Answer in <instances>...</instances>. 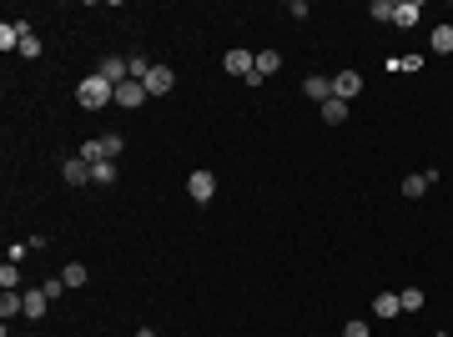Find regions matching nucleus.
<instances>
[{
  "label": "nucleus",
  "mask_w": 453,
  "mask_h": 337,
  "mask_svg": "<svg viewBox=\"0 0 453 337\" xmlns=\"http://www.w3.org/2000/svg\"><path fill=\"white\" fill-rule=\"evenodd\" d=\"M76 101H81L86 111H101L106 101H116V86H111V81H106L101 71H91V76H86V81L76 86Z\"/></svg>",
  "instance_id": "obj_1"
},
{
  "label": "nucleus",
  "mask_w": 453,
  "mask_h": 337,
  "mask_svg": "<svg viewBox=\"0 0 453 337\" xmlns=\"http://www.w3.org/2000/svg\"><path fill=\"white\" fill-rule=\"evenodd\" d=\"M222 66H226V71H232V76H242V81H247V76L257 71V55L237 45V50H226V55H222Z\"/></svg>",
  "instance_id": "obj_2"
},
{
  "label": "nucleus",
  "mask_w": 453,
  "mask_h": 337,
  "mask_svg": "<svg viewBox=\"0 0 453 337\" xmlns=\"http://www.w3.org/2000/svg\"><path fill=\"white\" fill-rule=\"evenodd\" d=\"M187 197H192V201H212V197H217V177H212V172H192V177H187Z\"/></svg>",
  "instance_id": "obj_3"
},
{
  "label": "nucleus",
  "mask_w": 453,
  "mask_h": 337,
  "mask_svg": "<svg viewBox=\"0 0 453 337\" xmlns=\"http://www.w3.org/2000/svg\"><path fill=\"white\" fill-rule=\"evenodd\" d=\"M141 86H146V96H166V91L177 86V76H172V66H151Z\"/></svg>",
  "instance_id": "obj_4"
},
{
  "label": "nucleus",
  "mask_w": 453,
  "mask_h": 337,
  "mask_svg": "<svg viewBox=\"0 0 453 337\" xmlns=\"http://www.w3.org/2000/svg\"><path fill=\"white\" fill-rule=\"evenodd\" d=\"M96 71H101V76H106L111 86H121V81H131V61H126V55H106V61H101Z\"/></svg>",
  "instance_id": "obj_5"
},
{
  "label": "nucleus",
  "mask_w": 453,
  "mask_h": 337,
  "mask_svg": "<svg viewBox=\"0 0 453 337\" xmlns=\"http://www.w3.org/2000/svg\"><path fill=\"white\" fill-rule=\"evenodd\" d=\"M141 101H151L141 81H121V86H116V106H126V111H136Z\"/></svg>",
  "instance_id": "obj_6"
},
{
  "label": "nucleus",
  "mask_w": 453,
  "mask_h": 337,
  "mask_svg": "<svg viewBox=\"0 0 453 337\" xmlns=\"http://www.w3.org/2000/svg\"><path fill=\"white\" fill-rule=\"evenodd\" d=\"M358 91H363V76H358V71H337V76H332V96H337V101H348V96H358Z\"/></svg>",
  "instance_id": "obj_7"
},
{
  "label": "nucleus",
  "mask_w": 453,
  "mask_h": 337,
  "mask_svg": "<svg viewBox=\"0 0 453 337\" xmlns=\"http://www.w3.org/2000/svg\"><path fill=\"white\" fill-rule=\"evenodd\" d=\"M302 96H312L317 106H327V101H332V81H327V76H307V81H302Z\"/></svg>",
  "instance_id": "obj_8"
},
{
  "label": "nucleus",
  "mask_w": 453,
  "mask_h": 337,
  "mask_svg": "<svg viewBox=\"0 0 453 337\" xmlns=\"http://www.w3.org/2000/svg\"><path fill=\"white\" fill-rule=\"evenodd\" d=\"M61 177H66L71 187H86V182H91V161H81V156H71V161L61 166Z\"/></svg>",
  "instance_id": "obj_9"
},
{
  "label": "nucleus",
  "mask_w": 453,
  "mask_h": 337,
  "mask_svg": "<svg viewBox=\"0 0 453 337\" xmlns=\"http://www.w3.org/2000/svg\"><path fill=\"white\" fill-rule=\"evenodd\" d=\"M423 21V6L418 0H398V11H393V26H418Z\"/></svg>",
  "instance_id": "obj_10"
},
{
  "label": "nucleus",
  "mask_w": 453,
  "mask_h": 337,
  "mask_svg": "<svg viewBox=\"0 0 453 337\" xmlns=\"http://www.w3.org/2000/svg\"><path fill=\"white\" fill-rule=\"evenodd\" d=\"M398 312H403L398 292H378V297H373V317H398Z\"/></svg>",
  "instance_id": "obj_11"
},
{
  "label": "nucleus",
  "mask_w": 453,
  "mask_h": 337,
  "mask_svg": "<svg viewBox=\"0 0 453 337\" xmlns=\"http://www.w3.org/2000/svg\"><path fill=\"white\" fill-rule=\"evenodd\" d=\"M21 35H26V26L6 21V26H0V50H21Z\"/></svg>",
  "instance_id": "obj_12"
},
{
  "label": "nucleus",
  "mask_w": 453,
  "mask_h": 337,
  "mask_svg": "<svg viewBox=\"0 0 453 337\" xmlns=\"http://www.w3.org/2000/svg\"><path fill=\"white\" fill-rule=\"evenodd\" d=\"M277 71H282V55H277V50H257V76L267 81V76H277Z\"/></svg>",
  "instance_id": "obj_13"
},
{
  "label": "nucleus",
  "mask_w": 453,
  "mask_h": 337,
  "mask_svg": "<svg viewBox=\"0 0 453 337\" xmlns=\"http://www.w3.org/2000/svg\"><path fill=\"white\" fill-rule=\"evenodd\" d=\"M21 312H26V292H6V297H0V317H6V322L21 317Z\"/></svg>",
  "instance_id": "obj_14"
},
{
  "label": "nucleus",
  "mask_w": 453,
  "mask_h": 337,
  "mask_svg": "<svg viewBox=\"0 0 453 337\" xmlns=\"http://www.w3.org/2000/svg\"><path fill=\"white\" fill-rule=\"evenodd\" d=\"M322 121H327V126H343V121H348V101H337V96H332V101L322 106Z\"/></svg>",
  "instance_id": "obj_15"
},
{
  "label": "nucleus",
  "mask_w": 453,
  "mask_h": 337,
  "mask_svg": "<svg viewBox=\"0 0 453 337\" xmlns=\"http://www.w3.org/2000/svg\"><path fill=\"white\" fill-rule=\"evenodd\" d=\"M45 307H50V297H45V287H36V292H26V317H45Z\"/></svg>",
  "instance_id": "obj_16"
},
{
  "label": "nucleus",
  "mask_w": 453,
  "mask_h": 337,
  "mask_svg": "<svg viewBox=\"0 0 453 337\" xmlns=\"http://www.w3.org/2000/svg\"><path fill=\"white\" fill-rule=\"evenodd\" d=\"M91 182L96 187H111V182H116V161H96L91 166Z\"/></svg>",
  "instance_id": "obj_17"
},
{
  "label": "nucleus",
  "mask_w": 453,
  "mask_h": 337,
  "mask_svg": "<svg viewBox=\"0 0 453 337\" xmlns=\"http://www.w3.org/2000/svg\"><path fill=\"white\" fill-rule=\"evenodd\" d=\"M423 192H428V177H423V172H418V177H403V197H408V201H418Z\"/></svg>",
  "instance_id": "obj_18"
},
{
  "label": "nucleus",
  "mask_w": 453,
  "mask_h": 337,
  "mask_svg": "<svg viewBox=\"0 0 453 337\" xmlns=\"http://www.w3.org/2000/svg\"><path fill=\"white\" fill-rule=\"evenodd\" d=\"M86 277H91V272H86L81 262H71V267L61 272V282H66V287H86Z\"/></svg>",
  "instance_id": "obj_19"
},
{
  "label": "nucleus",
  "mask_w": 453,
  "mask_h": 337,
  "mask_svg": "<svg viewBox=\"0 0 453 337\" xmlns=\"http://www.w3.org/2000/svg\"><path fill=\"white\" fill-rule=\"evenodd\" d=\"M26 26V21H21ZM21 55H26V61H36V55H40V40H36V31L26 26V35H21Z\"/></svg>",
  "instance_id": "obj_20"
},
{
  "label": "nucleus",
  "mask_w": 453,
  "mask_h": 337,
  "mask_svg": "<svg viewBox=\"0 0 453 337\" xmlns=\"http://www.w3.org/2000/svg\"><path fill=\"white\" fill-rule=\"evenodd\" d=\"M428 40H433V50H438V55H443V50H453V26H438Z\"/></svg>",
  "instance_id": "obj_21"
},
{
  "label": "nucleus",
  "mask_w": 453,
  "mask_h": 337,
  "mask_svg": "<svg viewBox=\"0 0 453 337\" xmlns=\"http://www.w3.org/2000/svg\"><path fill=\"white\" fill-rule=\"evenodd\" d=\"M398 302H403V312H418V307H423L428 297H423L418 287H408V292H398Z\"/></svg>",
  "instance_id": "obj_22"
},
{
  "label": "nucleus",
  "mask_w": 453,
  "mask_h": 337,
  "mask_svg": "<svg viewBox=\"0 0 453 337\" xmlns=\"http://www.w3.org/2000/svg\"><path fill=\"white\" fill-rule=\"evenodd\" d=\"M16 282H21V272H16V262H6V267H0V287L16 292Z\"/></svg>",
  "instance_id": "obj_23"
},
{
  "label": "nucleus",
  "mask_w": 453,
  "mask_h": 337,
  "mask_svg": "<svg viewBox=\"0 0 453 337\" xmlns=\"http://www.w3.org/2000/svg\"><path fill=\"white\" fill-rule=\"evenodd\" d=\"M393 11H398V0H373V21H393Z\"/></svg>",
  "instance_id": "obj_24"
},
{
  "label": "nucleus",
  "mask_w": 453,
  "mask_h": 337,
  "mask_svg": "<svg viewBox=\"0 0 453 337\" xmlns=\"http://www.w3.org/2000/svg\"><path fill=\"white\" fill-rule=\"evenodd\" d=\"M343 337H373V327H368V322H358V317H353V322H348V327H343Z\"/></svg>",
  "instance_id": "obj_25"
},
{
  "label": "nucleus",
  "mask_w": 453,
  "mask_h": 337,
  "mask_svg": "<svg viewBox=\"0 0 453 337\" xmlns=\"http://www.w3.org/2000/svg\"><path fill=\"white\" fill-rule=\"evenodd\" d=\"M288 11H293V21H307V16H312V6H307V0H293Z\"/></svg>",
  "instance_id": "obj_26"
},
{
  "label": "nucleus",
  "mask_w": 453,
  "mask_h": 337,
  "mask_svg": "<svg viewBox=\"0 0 453 337\" xmlns=\"http://www.w3.org/2000/svg\"><path fill=\"white\" fill-rule=\"evenodd\" d=\"M136 337H156V332H151V327H136Z\"/></svg>",
  "instance_id": "obj_27"
},
{
  "label": "nucleus",
  "mask_w": 453,
  "mask_h": 337,
  "mask_svg": "<svg viewBox=\"0 0 453 337\" xmlns=\"http://www.w3.org/2000/svg\"><path fill=\"white\" fill-rule=\"evenodd\" d=\"M438 337H448V332H438Z\"/></svg>",
  "instance_id": "obj_28"
}]
</instances>
